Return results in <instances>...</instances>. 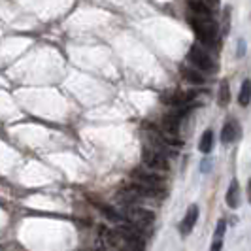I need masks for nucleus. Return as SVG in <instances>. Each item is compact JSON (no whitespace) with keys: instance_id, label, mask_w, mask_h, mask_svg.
Masks as SVG:
<instances>
[{"instance_id":"obj_2","label":"nucleus","mask_w":251,"mask_h":251,"mask_svg":"<svg viewBox=\"0 0 251 251\" xmlns=\"http://www.w3.org/2000/svg\"><path fill=\"white\" fill-rule=\"evenodd\" d=\"M189 25L193 26L199 42H202L204 46H215V42H217V25L212 21V17L189 15Z\"/></svg>"},{"instance_id":"obj_11","label":"nucleus","mask_w":251,"mask_h":251,"mask_svg":"<svg viewBox=\"0 0 251 251\" xmlns=\"http://www.w3.org/2000/svg\"><path fill=\"white\" fill-rule=\"evenodd\" d=\"M181 75L185 77V81L193 83V85H202V83L206 81L204 75H202L199 70H193V68H189V66H181Z\"/></svg>"},{"instance_id":"obj_17","label":"nucleus","mask_w":251,"mask_h":251,"mask_svg":"<svg viewBox=\"0 0 251 251\" xmlns=\"http://www.w3.org/2000/svg\"><path fill=\"white\" fill-rule=\"evenodd\" d=\"M202 172H206V170H210V168H212V163H210V161H208V159H204V161H202Z\"/></svg>"},{"instance_id":"obj_4","label":"nucleus","mask_w":251,"mask_h":251,"mask_svg":"<svg viewBox=\"0 0 251 251\" xmlns=\"http://www.w3.org/2000/svg\"><path fill=\"white\" fill-rule=\"evenodd\" d=\"M125 219H128L132 226H136L140 230H146L148 225L155 221V214L151 210L140 208V206H128L125 210Z\"/></svg>"},{"instance_id":"obj_15","label":"nucleus","mask_w":251,"mask_h":251,"mask_svg":"<svg viewBox=\"0 0 251 251\" xmlns=\"http://www.w3.org/2000/svg\"><path fill=\"white\" fill-rule=\"evenodd\" d=\"M225 228H226L225 221H223V219H219V221H217V228H215V238L214 240H223Z\"/></svg>"},{"instance_id":"obj_13","label":"nucleus","mask_w":251,"mask_h":251,"mask_svg":"<svg viewBox=\"0 0 251 251\" xmlns=\"http://www.w3.org/2000/svg\"><path fill=\"white\" fill-rule=\"evenodd\" d=\"M238 104L240 106H250V79H244L242 83V89H240V95H238Z\"/></svg>"},{"instance_id":"obj_16","label":"nucleus","mask_w":251,"mask_h":251,"mask_svg":"<svg viewBox=\"0 0 251 251\" xmlns=\"http://www.w3.org/2000/svg\"><path fill=\"white\" fill-rule=\"evenodd\" d=\"M221 250H223V240H214L212 250H210V251H221Z\"/></svg>"},{"instance_id":"obj_10","label":"nucleus","mask_w":251,"mask_h":251,"mask_svg":"<svg viewBox=\"0 0 251 251\" xmlns=\"http://www.w3.org/2000/svg\"><path fill=\"white\" fill-rule=\"evenodd\" d=\"M226 204H228V208H238L240 204V189H238V181L236 179H232L230 181V187L226 191Z\"/></svg>"},{"instance_id":"obj_14","label":"nucleus","mask_w":251,"mask_h":251,"mask_svg":"<svg viewBox=\"0 0 251 251\" xmlns=\"http://www.w3.org/2000/svg\"><path fill=\"white\" fill-rule=\"evenodd\" d=\"M228 100H230V89H228V83L223 81L221 87H219V104H221V106H226Z\"/></svg>"},{"instance_id":"obj_7","label":"nucleus","mask_w":251,"mask_h":251,"mask_svg":"<svg viewBox=\"0 0 251 251\" xmlns=\"http://www.w3.org/2000/svg\"><path fill=\"white\" fill-rule=\"evenodd\" d=\"M197 221H199V206H189L187 214L183 217V221H181V225H179V232H181V236H189L191 232H193V228L197 225Z\"/></svg>"},{"instance_id":"obj_8","label":"nucleus","mask_w":251,"mask_h":251,"mask_svg":"<svg viewBox=\"0 0 251 251\" xmlns=\"http://www.w3.org/2000/svg\"><path fill=\"white\" fill-rule=\"evenodd\" d=\"M87 199H89V201H93L91 204H95V206H97V208H99V210L102 212V215H104L106 219H110V221H113V223H119V221H123V219H125V217L119 214L115 208L108 206V204H102V202L99 201L97 197H93V195H87Z\"/></svg>"},{"instance_id":"obj_3","label":"nucleus","mask_w":251,"mask_h":251,"mask_svg":"<svg viewBox=\"0 0 251 251\" xmlns=\"http://www.w3.org/2000/svg\"><path fill=\"white\" fill-rule=\"evenodd\" d=\"M187 61L193 66H197L199 70H204V72H208V74H214L215 70H217V64L215 61L210 57V53L206 50H202L199 46H193L187 53Z\"/></svg>"},{"instance_id":"obj_6","label":"nucleus","mask_w":251,"mask_h":251,"mask_svg":"<svg viewBox=\"0 0 251 251\" xmlns=\"http://www.w3.org/2000/svg\"><path fill=\"white\" fill-rule=\"evenodd\" d=\"M130 177L134 181H140V183H146V185H153V187H163L164 185V177L157 172H151L150 168H134L130 172Z\"/></svg>"},{"instance_id":"obj_18","label":"nucleus","mask_w":251,"mask_h":251,"mask_svg":"<svg viewBox=\"0 0 251 251\" xmlns=\"http://www.w3.org/2000/svg\"><path fill=\"white\" fill-rule=\"evenodd\" d=\"M201 2H206V4H210V6L214 8V6H215V2H217V0H201Z\"/></svg>"},{"instance_id":"obj_12","label":"nucleus","mask_w":251,"mask_h":251,"mask_svg":"<svg viewBox=\"0 0 251 251\" xmlns=\"http://www.w3.org/2000/svg\"><path fill=\"white\" fill-rule=\"evenodd\" d=\"M214 148V132L212 130H204V134H202L201 138V144H199V150L204 153V155H208L210 151Z\"/></svg>"},{"instance_id":"obj_9","label":"nucleus","mask_w":251,"mask_h":251,"mask_svg":"<svg viewBox=\"0 0 251 251\" xmlns=\"http://www.w3.org/2000/svg\"><path fill=\"white\" fill-rule=\"evenodd\" d=\"M240 136V125L236 121H226L223 130H221V142L223 144H232Z\"/></svg>"},{"instance_id":"obj_5","label":"nucleus","mask_w":251,"mask_h":251,"mask_svg":"<svg viewBox=\"0 0 251 251\" xmlns=\"http://www.w3.org/2000/svg\"><path fill=\"white\" fill-rule=\"evenodd\" d=\"M142 159H144V164H146L150 170L166 172V170L170 168V164H168V159L164 157L163 153L151 150V148H144V151H142Z\"/></svg>"},{"instance_id":"obj_1","label":"nucleus","mask_w":251,"mask_h":251,"mask_svg":"<svg viewBox=\"0 0 251 251\" xmlns=\"http://www.w3.org/2000/svg\"><path fill=\"white\" fill-rule=\"evenodd\" d=\"M100 232H104L108 242L119 251H144V248H146L144 238H142V230L132 225L117 228V230L100 228Z\"/></svg>"}]
</instances>
